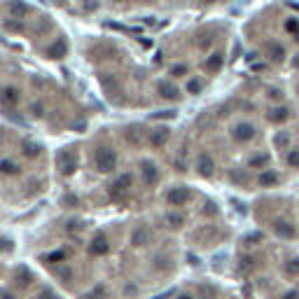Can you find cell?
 <instances>
[{
    "mask_svg": "<svg viewBox=\"0 0 299 299\" xmlns=\"http://www.w3.org/2000/svg\"><path fill=\"white\" fill-rule=\"evenodd\" d=\"M117 161H119V157H117V152L112 147L101 145V147L96 150L94 166H96V171H98V173H112L117 168Z\"/></svg>",
    "mask_w": 299,
    "mask_h": 299,
    "instance_id": "1",
    "label": "cell"
},
{
    "mask_svg": "<svg viewBox=\"0 0 299 299\" xmlns=\"http://www.w3.org/2000/svg\"><path fill=\"white\" fill-rule=\"evenodd\" d=\"M131 185H133V176L131 173H122L119 178H115L110 185V196L115 201H122L129 196V192H131Z\"/></svg>",
    "mask_w": 299,
    "mask_h": 299,
    "instance_id": "2",
    "label": "cell"
},
{
    "mask_svg": "<svg viewBox=\"0 0 299 299\" xmlns=\"http://www.w3.org/2000/svg\"><path fill=\"white\" fill-rule=\"evenodd\" d=\"M56 168L61 176H72V173L78 171V159H75V152L70 150H61L59 155H56Z\"/></svg>",
    "mask_w": 299,
    "mask_h": 299,
    "instance_id": "3",
    "label": "cell"
},
{
    "mask_svg": "<svg viewBox=\"0 0 299 299\" xmlns=\"http://www.w3.org/2000/svg\"><path fill=\"white\" fill-rule=\"evenodd\" d=\"M189 196H192V192H189L187 187H183V185H178V187L168 189L164 201H166L168 206H173V208H180V206H185L189 201Z\"/></svg>",
    "mask_w": 299,
    "mask_h": 299,
    "instance_id": "4",
    "label": "cell"
},
{
    "mask_svg": "<svg viewBox=\"0 0 299 299\" xmlns=\"http://www.w3.org/2000/svg\"><path fill=\"white\" fill-rule=\"evenodd\" d=\"M232 136L236 143H250L257 136V129H255V124H250V122H238V124H234Z\"/></svg>",
    "mask_w": 299,
    "mask_h": 299,
    "instance_id": "5",
    "label": "cell"
},
{
    "mask_svg": "<svg viewBox=\"0 0 299 299\" xmlns=\"http://www.w3.org/2000/svg\"><path fill=\"white\" fill-rule=\"evenodd\" d=\"M138 166H140V176H143V183H145V185H150V187H152V185L159 183L161 173H159V166H157L155 161L143 159Z\"/></svg>",
    "mask_w": 299,
    "mask_h": 299,
    "instance_id": "6",
    "label": "cell"
},
{
    "mask_svg": "<svg viewBox=\"0 0 299 299\" xmlns=\"http://www.w3.org/2000/svg\"><path fill=\"white\" fill-rule=\"evenodd\" d=\"M168 138H171V131H168V127H155L147 131V143L152 145V147H164V145L168 143Z\"/></svg>",
    "mask_w": 299,
    "mask_h": 299,
    "instance_id": "7",
    "label": "cell"
},
{
    "mask_svg": "<svg viewBox=\"0 0 299 299\" xmlns=\"http://www.w3.org/2000/svg\"><path fill=\"white\" fill-rule=\"evenodd\" d=\"M196 173L201 178H213L215 176V159H213L208 152H201L196 157Z\"/></svg>",
    "mask_w": 299,
    "mask_h": 299,
    "instance_id": "8",
    "label": "cell"
},
{
    "mask_svg": "<svg viewBox=\"0 0 299 299\" xmlns=\"http://www.w3.org/2000/svg\"><path fill=\"white\" fill-rule=\"evenodd\" d=\"M108 250H110V241H108V236L106 234H96V236L91 238V243H89V255L101 257V255H106Z\"/></svg>",
    "mask_w": 299,
    "mask_h": 299,
    "instance_id": "9",
    "label": "cell"
},
{
    "mask_svg": "<svg viewBox=\"0 0 299 299\" xmlns=\"http://www.w3.org/2000/svg\"><path fill=\"white\" fill-rule=\"evenodd\" d=\"M273 234H276L278 238H294L297 236V229H294V225H290L288 220H276L273 222Z\"/></svg>",
    "mask_w": 299,
    "mask_h": 299,
    "instance_id": "10",
    "label": "cell"
},
{
    "mask_svg": "<svg viewBox=\"0 0 299 299\" xmlns=\"http://www.w3.org/2000/svg\"><path fill=\"white\" fill-rule=\"evenodd\" d=\"M157 94L161 96V98H166V101H178L180 98V91H178V87L173 82H159L157 84Z\"/></svg>",
    "mask_w": 299,
    "mask_h": 299,
    "instance_id": "11",
    "label": "cell"
},
{
    "mask_svg": "<svg viewBox=\"0 0 299 299\" xmlns=\"http://www.w3.org/2000/svg\"><path fill=\"white\" fill-rule=\"evenodd\" d=\"M7 12H10L14 19H23L31 14V7H28L23 0H10V3H7Z\"/></svg>",
    "mask_w": 299,
    "mask_h": 299,
    "instance_id": "12",
    "label": "cell"
},
{
    "mask_svg": "<svg viewBox=\"0 0 299 299\" xmlns=\"http://www.w3.org/2000/svg\"><path fill=\"white\" fill-rule=\"evenodd\" d=\"M19 98H21V91H19V87H5L3 89V106L5 108H14L19 106Z\"/></svg>",
    "mask_w": 299,
    "mask_h": 299,
    "instance_id": "13",
    "label": "cell"
},
{
    "mask_svg": "<svg viewBox=\"0 0 299 299\" xmlns=\"http://www.w3.org/2000/svg\"><path fill=\"white\" fill-rule=\"evenodd\" d=\"M222 66H225V54H220V52H213V54L206 59V63H204L206 72H217Z\"/></svg>",
    "mask_w": 299,
    "mask_h": 299,
    "instance_id": "14",
    "label": "cell"
},
{
    "mask_svg": "<svg viewBox=\"0 0 299 299\" xmlns=\"http://www.w3.org/2000/svg\"><path fill=\"white\" fill-rule=\"evenodd\" d=\"M150 229H145V227H138L136 232L131 234V245H136V248H143V245H147L150 243Z\"/></svg>",
    "mask_w": 299,
    "mask_h": 299,
    "instance_id": "15",
    "label": "cell"
},
{
    "mask_svg": "<svg viewBox=\"0 0 299 299\" xmlns=\"http://www.w3.org/2000/svg\"><path fill=\"white\" fill-rule=\"evenodd\" d=\"M264 49H266V56H269L271 61H283V59H285V49H283L278 42H273V40L271 42H266Z\"/></svg>",
    "mask_w": 299,
    "mask_h": 299,
    "instance_id": "16",
    "label": "cell"
},
{
    "mask_svg": "<svg viewBox=\"0 0 299 299\" xmlns=\"http://www.w3.org/2000/svg\"><path fill=\"white\" fill-rule=\"evenodd\" d=\"M66 52H68L66 40H59V42H54L49 49H47V56H49V59H63V56H66Z\"/></svg>",
    "mask_w": 299,
    "mask_h": 299,
    "instance_id": "17",
    "label": "cell"
},
{
    "mask_svg": "<svg viewBox=\"0 0 299 299\" xmlns=\"http://www.w3.org/2000/svg\"><path fill=\"white\" fill-rule=\"evenodd\" d=\"M278 180H281V178H278V173L266 168V171H262V176H260V180H257V183H260V187H273V185H278Z\"/></svg>",
    "mask_w": 299,
    "mask_h": 299,
    "instance_id": "18",
    "label": "cell"
},
{
    "mask_svg": "<svg viewBox=\"0 0 299 299\" xmlns=\"http://www.w3.org/2000/svg\"><path fill=\"white\" fill-rule=\"evenodd\" d=\"M288 117H290V110L285 106H278V108H271V110H269V119H271V122H276V124L285 122Z\"/></svg>",
    "mask_w": 299,
    "mask_h": 299,
    "instance_id": "19",
    "label": "cell"
},
{
    "mask_svg": "<svg viewBox=\"0 0 299 299\" xmlns=\"http://www.w3.org/2000/svg\"><path fill=\"white\" fill-rule=\"evenodd\" d=\"M164 222H166L168 227H173V229H180L185 225V215H183V213L171 211V213H166V215H164Z\"/></svg>",
    "mask_w": 299,
    "mask_h": 299,
    "instance_id": "20",
    "label": "cell"
},
{
    "mask_svg": "<svg viewBox=\"0 0 299 299\" xmlns=\"http://www.w3.org/2000/svg\"><path fill=\"white\" fill-rule=\"evenodd\" d=\"M0 168H3V173H5V176H19V171H21V166H19L17 161H12L10 157H5V159H3Z\"/></svg>",
    "mask_w": 299,
    "mask_h": 299,
    "instance_id": "21",
    "label": "cell"
},
{
    "mask_svg": "<svg viewBox=\"0 0 299 299\" xmlns=\"http://www.w3.org/2000/svg\"><path fill=\"white\" fill-rule=\"evenodd\" d=\"M84 299H108V288L103 283H98V285H94V288L84 294Z\"/></svg>",
    "mask_w": 299,
    "mask_h": 299,
    "instance_id": "22",
    "label": "cell"
},
{
    "mask_svg": "<svg viewBox=\"0 0 299 299\" xmlns=\"http://www.w3.org/2000/svg\"><path fill=\"white\" fill-rule=\"evenodd\" d=\"M21 150H23V155H26L28 159H35V157L40 155V145L33 143V140H23V143H21Z\"/></svg>",
    "mask_w": 299,
    "mask_h": 299,
    "instance_id": "23",
    "label": "cell"
},
{
    "mask_svg": "<svg viewBox=\"0 0 299 299\" xmlns=\"http://www.w3.org/2000/svg\"><path fill=\"white\" fill-rule=\"evenodd\" d=\"M187 72H189L187 63H178V66H173L171 70H168V75H171V78H187Z\"/></svg>",
    "mask_w": 299,
    "mask_h": 299,
    "instance_id": "24",
    "label": "cell"
},
{
    "mask_svg": "<svg viewBox=\"0 0 299 299\" xmlns=\"http://www.w3.org/2000/svg\"><path fill=\"white\" fill-rule=\"evenodd\" d=\"M288 166L299 168V147H290L288 150Z\"/></svg>",
    "mask_w": 299,
    "mask_h": 299,
    "instance_id": "25",
    "label": "cell"
},
{
    "mask_svg": "<svg viewBox=\"0 0 299 299\" xmlns=\"http://www.w3.org/2000/svg\"><path fill=\"white\" fill-rule=\"evenodd\" d=\"M276 145H278V147H283V150H290V136H288V133H285V131L278 133V136H276Z\"/></svg>",
    "mask_w": 299,
    "mask_h": 299,
    "instance_id": "26",
    "label": "cell"
},
{
    "mask_svg": "<svg viewBox=\"0 0 299 299\" xmlns=\"http://www.w3.org/2000/svg\"><path fill=\"white\" fill-rule=\"evenodd\" d=\"M38 299H61V297H59V294H56V292H54V290H49V288H44V290H40Z\"/></svg>",
    "mask_w": 299,
    "mask_h": 299,
    "instance_id": "27",
    "label": "cell"
},
{
    "mask_svg": "<svg viewBox=\"0 0 299 299\" xmlns=\"http://www.w3.org/2000/svg\"><path fill=\"white\" fill-rule=\"evenodd\" d=\"M269 164V157H262V155H257L255 159H250V166L255 168V166H266Z\"/></svg>",
    "mask_w": 299,
    "mask_h": 299,
    "instance_id": "28",
    "label": "cell"
},
{
    "mask_svg": "<svg viewBox=\"0 0 299 299\" xmlns=\"http://www.w3.org/2000/svg\"><path fill=\"white\" fill-rule=\"evenodd\" d=\"M199 89H201L199 80H189L187 82V94H199Z\"/></svg>",
    "mask_w": 299,
    "mask_h": 299,
    "instance_id": "29",
    "label": "cell"
},
{
    "mask_svg": "<svg viewBox=\"0 0 299 299\" xmlns=\"http://www.w3.org/2000/svg\"><path fill=\"white\" fill-rule=\"evenodd\" d=\"M278 299H299V290L290 288V290H285V292H283Z\"/></svg>",
    "mask_w": 299,
    "mask_h": 299,
    "instance_id": "30",
    "label": "cell"
},
{
    "mask_svg": "<svg viewBox=\"0 0 299 299\" xmlns=\"http://www.w3.org/2000/svg\"><path fill=\"white\" fill-rule=\"evenodd\" d=\"M31 115H33V117H42L44 115L42 103H33V106H31Z\"/></svg>",
    "mask_w": 299,
    "mask_h": 299,
    "instance_id": "31",
    "label": "cell"
},
{
    "mask_svg": "<svg viewBox=\"0 0 299 299\" xmlns=\"http://www.w3.org/2000/svg\"><path fill=\"white\" fill-rule=\"evenodd\" d=\"M56 276H61L63 278V281H70V278H72V273H70V269H56Z\"/></svg>",
    "mask_w": 299,
    "mask_h": 299,
    "instance_id": "32",
    "label": "cell"
},
{
    "mask_svg": "<svg viewBox=\"0 0 299 299\" xmlns=\"http://www.w3.org/2000/svg\"><path fill=\"white\" fill-rule=\"evenodd\" d=\"M5 28H7V31H17V33H19V31H23L21 23H14V21H5Z\"/></svg>",
    "mask_w": 299,
    "mask_h": 299,
    "instance_id": "33",
    "label": "cell"
},
{
    "mask_svg": "<svg viewBox=\"0 0 299 299\" xmlns=\"http://www.w3.org/2000/svg\"><path fill=\"white\" fill-rule=\"evenodd\" d=\"M288 271H290V273H299V260H290Z\"/></svg>",
    "mask_w": 299,
    "mask_h": 299,
    "instance_id": "34",
    "label": "cell"
},
{
    "mask_svg": "<svg viewBox=\"0 0 299 299\" xmlns=\"http://www.w3.org/2000/svg\"><path fill=\"white\" fill-rule=\"evenodd\" d=\"M124 294H138V285H131V283H129L127 288H124Z\"/></svg>",
    "mask_w": 299,
    "mask_h": 299,
    "instance_id": "35",
    "label": "cell"
},
{
    "mask_svg": "<svg viewBox=\"0 0 299 299\" xmlns=\"http://www.w3.org/2000/svg\"><path fill=\"white\" fill-rule=\"evenodd\" d=\"M269 96H271V98H276V101H281L283 98V91H278V89H271V94H269Z\"/></svg>",
    "mask_w": 299,
    "mask_h": 299,
    "instance_id": "36",
    "label": "cell"
},
{
    "mask_svg": "<svg viewBox=\"0 0 299 299\" xmlns=\"http://www.w3.org/2000/svg\"><path fill=\"white\" fill-rule=\"evenodd\" d=\"M3 299H17V297H14V292H12V290H3Z\"/></svg>",
    "mask_w": 299,
    "mask_h": 299,
    "instance_id": "37",
    "label": "cell"
},
{
    "mask_svg": "<svg viewBox=\"0 0 299 299\" xmlns=\"http://www.w3.org/2000/svg\"><path fill=\"white\" fill-rule=\"evenodd\" d=\"M176 299H194V294L192 292H180Z\"/></svg>",
    "mask_w": 299,
    "mask_h": 299,
    "instance_id": "38",
    "label": "cell"
},
{
    "mask_svg": "<svg viewBox=\"0 0 299 299\" xmlns=\"http://www.w3.org/2000/svg\"><path fill=\"white\" fill-rule=\"evenodd\" d=\"M292 66H294V68H299V54H297V56H294V61H292Z\"/></svg>",
    "mask_w": 299,
    "mask_h": 299,
    "instance_id": "39",
    "label": "cell"
},
{
    "mask_svg": "<svg viewBox=\"0 0 299 299\" xmlns=\"http://www.w3.org/2000/svg\"><path fill=\"white\" fill-rule=\"evenodd\" d=\"M204 3H215V0H204Z\"/></svg>",
    "mask_w": 299,
    "mask_h": 299,
    "instance_id": "40",
    "label": "cell"
},
{
    "mask_svg": "<svg viewBox=\"0 0 299 299\" xmlns=\"http://www.w3.org/2000/svg\"><path fill=\"white\" fill-rule=\"evenodd\" d=\"M115 3H127V0H115Z\"/></svg>",
    "mask_w": 299,
    "mask_h": 299,
    "instance_id": "41",
    "label": "cell"
},
{
    "mask_svg": "<svg viewBox=\"0 0 299 299\" xmlns=\"http://www.w3.org/2000/svg\"><path fill=\"white\" fill-rule=\"evenodd\" d=\"M294 35H297V40H299V31H297V33H294Z\"/></svg>",
    "mask_w": 299,
    "mask_h": 299,
    "instance_id": "42",
    "label": "cell"
},
{
    "mask_svg": "<svg viewBox=\"0 0 299 299\" xmlns=\"http://www.w3.org/2000/svg\"><path fill=\"white\" fill-rule=\"evenodd\" d=\"M297 91H299V84H297Z\"/></svg>",
    "mask_w": 299,
    "mask_h": 299,
    "instance_id": "43",
    "label": "cell"
}]
</instances>
